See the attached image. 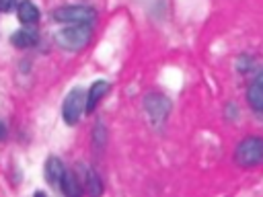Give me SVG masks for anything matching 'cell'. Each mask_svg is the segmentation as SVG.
Wrapping results in <instances>:
<instances>
[{
  "label": "cell",
  "mask_w": 263,
  "mask_h": 197,
  "mask_svg": "<svg viewBox=\"0 0 263 197\" xmlns=\"http://www.w3.org/2000/svg\"><path fill=\"white\" fill-rule=\"evenodd\" d=\"M109 88H111V84L107 80H95L90 84V88L86 90V103H84V113L86 115H92L95 113V109L99 107V103L103 101V96L109 92Z\"/></svg>",
  "instance_id": "obj_8"
},
{
  "label": "cell",
  "mask_w": 263,
  "mask_h": 197,
  "mask_svg": "<svg viewBox=\"0 0 263 197\" xmlns=\"http://www.w3.org/2000/svg\"><path fill=\"white\" fill-rule=\"evenodd\" d=\"M234 164L238 168L263 166V135H247L234 146Z\"/></svg>",
  "instance_id": "obj_3"
},
{
  "label": "cell",
  "mask_w": 263,
  "mask_h": 197,
  "mask_svg": "<svg viewBox=\"0 0 263 197\" xmlns=\"http://www.w3.org/2000/svg\"><path fill=\"white\" fill-rule=\"evenodd\" d=\"M16 16H18L21 25H37L41 18V12L33 0H18Z\"/></svg>",
  "instance_id": "obj_11"
},
{
  "label": "cell",
  "mask_w": 263,
  "mask_h": 197,
  "mask_svg": "<svg viewBox=\"0 0 263 197\" xmlns=\"http://www.w3.org/2000/svg\"><path fill=\"white\" fill-rule=\"evenodd\" d=\"M82 185H84V191L90 193V195H101V193L105 191L103 179H101V174H99L95 168H86V170H84Z\"/></svg>",
  "instance_id": "obj_12"
},
{
  "label": "cell",
  "mask_w": 263,
  "mask_h": 197,
  "mask_svg": "<svg viewBox=\"0 0 263 197\" xmlns=\"http://www.w3.org/2000/svg\"><path fill=\"white\" fill-rule=\"evenodd\" d=\"M10 43L16 49H31L39 43V31L35 29V25H23L10 35Z\"/></svg>",
  "instance_id": "obj_6"
},
{
  "label": "cell",
  "mask_w": 263,
  "mask_h": 197,
  "mask_svg": "<svg viewBox=\"0 0 263 197\" xmlns=\"http://www.w3.org/2000/svg\"><path fill=\"white\" fill-rule=\"evenodd\" d=\"M247 103L255 113L263 115V70L257 72L255 78L249 82V86H247Z\"/></svg>",
  "instance_id": "obj_7"
},
{
  "label": "cell",
  "mask_w": 263,
  "mask_h": 197,
  "mask_svg": "<svg viewBox=\"0 0 263 197\" xmlns=\"http://www.w3.org/2000/svg\"><path fill=\"white\" fill-rule=\"evenodd\" d=\"M18 0H0V12H12L16 10Z\"/></svg>",
  "instance_id": "obj_14"
},
{
  "label": "cell",
  "mask_w": 263,
  "mask_h": 197,
  "mask_svg": "<svg viewBox=\"0 0 263 197\" xmlns=\"http://www.w3.org/2000/svg\"><path fill=\"white\" fill-rule=\"evenodd\" d=\"M142 109H144V115H146L150 127H154L156 131H162L166 121H168V115L173 111V103L166 94H162L158 90H152L144 96Z\"/></svg>",
  "instance_id": "obj_2"
},
{
  "label": "cell",
  "mask_w": 263,
  "mask_h": 197,
  "mask_svg": "<svg viewBox=\"0 0 263 197\" xmlns=\"http://www.w3.org/2000/svg\"><path fill=\"white\" fill-rule=\"evenodd\" d=\"M84 103H86V92L76 86L72 88L66 96H64V103H62V121L70 127H74L80 117L84 115Z\"/></svg>",
  "instance_id": "obj_5"
},
{
  "label": "cell",
  "mask_w": 263,
  "mask_h": 197,
  "mask_svg": "<svg viewBox=\"0 0 263 197\" xmlns=\"http://www.w3.org/2000/svg\"><path fill=\"white\" fill-rule=\"evenodd\" d=\"M99 12L90 4H64L51 10V18L62 25H92Z\"/></svg>",
  "instance_id": "obj_4"
},
{
  "label": "cell",
  "mask_w": 263,
  "mask_h": 197,
  "mask_svg": "<svg viewBox=\"0 0 263 197\" xmlns=\"http://www.w3.org/2000/svg\"><path fill=\"white\" fill-rule=\"evenodd\" d=\"M64 172H66V164L62 162V158H58V156H47V158H45L43 176H45V181H47L49 187L58 189V187H60V181H62V176H64Z\"/></svg>",
  "instance_id": "obj_9"
},
{
  "label": "cell",
  "mask_w": 263,
  "mask_h": 197,
  "mask_svg": "<svg viewBox=\"0 0 263 197\" xmlns=\"http://www.w3.org/2000/svg\"><path fill=\"white\" fill-rule=\"evenodd\" d=\"M58 189H60V193L66 195V197H80V195L84 193L82 181L78 179V174H76L74 170H68V168H66V172H64V176H62Z\"/></svg>",
  "instance_id": "obj_10"
},
{
  "label": "cell",
  "mask_w": 263,
  "mask_h": 197,
  "mask_svg": "<svg viewBox=\"0 0 263 197\" xmlns=\"http://www.w3.org/2000/svg\"><path fill=\"white\" fill-rule=\"evenodd\" d=\"M6 135H8V127H6V123H4V121H0V142H4V140H6Z\"/></svg>",
  "instance_id": "obj_15"
},
{
  "label": "cell",
  "mask_w": 263,
  "mask_h": 197,
  "mask_svg": "<svg viewBox=\"0 0 263 197\" xmlns=\"http://www.w3.org/2000/svg\"><path fill=\"white\" fill-rule=\"evenodd\" d=\"M105 144H107V127H105L103 121H97V125L92 129V146L97 150H103Z\"/></svg>",
  "instance_id": "obj_13"
},
{
  "label": "cell",
  "mask_w": 263,
  "mask_h": 197,
  "mask_svg": "<svg viewBox=\"0 0 263 197\" xmlns=\"http://www.w3.org/2000/svg\"><path fill=\"white\" fill-rule=\"evenodd\" d=\"M55 45L68 53H78L86 49L92 41V25H64L53 35Z\"/></svg>",
  "instance_id": "obj_1"
}]
</instances>
